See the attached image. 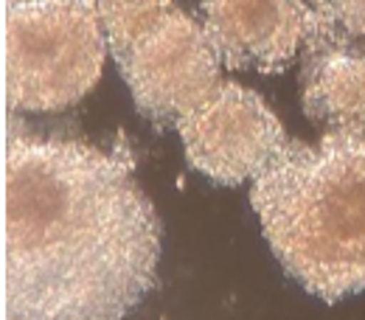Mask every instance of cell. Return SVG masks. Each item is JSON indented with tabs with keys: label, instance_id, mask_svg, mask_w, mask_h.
Masks as SVG:
<instances>
[{
	"label": "cell",
	"instance_id": "obj_4",
	"mask_svg": "<svg viewBox=\"0 0 365 320\" xmlns=\"http://www.w3.org/2000/svg\"><path fill=\"white\" fill-rule=\"evenodd\" d=\"M140 115L155 127H178L222 85V59L202 23L175 9L115 56Z\"/></svg>",
	"mask_w": 365,
	"mask_h": 320
},
{
	"label": "cell",
	"instance_id": "obj_7",
	"mask_svg": "<svg viewBox=\"0 0 365 320\" xmlns=\"http://www.w3.org/2000/svg\"><path fill=\"white\" fill-rule=\"evenodd\" d=\"M301 101L307 118L323 133L365 124V37L309 23Z\"/></svg>",
	"mask_w": 365,
	"mask_h": 320
},
{
	"label": "cell",
	"instance_id": "obj_8",
	"mask_svg": "<svg viewBox=\"0 0 365 320\" xmlns=\"http://www.w3.org/2000/svg\"><path fill=\"white\" fill-rule=\"evenodd\" d=\"M93 6L113 59L178 9L175 0H93Z\"/></svg>",
	"mask_w": 365,
	"mask_h": 320
},
{
	"label": "cell",
	"instance_id": "obj_3",
	"mask_svg": "<svg viewBox=\"0 0 365 320\" xmlns=\"http://www.w3.org/2000/svg\"><path fill=\"white\" fill-rule=\"evenodd\" d=\"M107 51L93 0H6V107L56 113L82 101L101 79Z\"/></svg>",
	"mask_w": 365,
	"mask_h": 320
},
{
	"label": "cell",
	"instance_id": "obj_6",
	"mask_svg": "<svg viewBox=\"0 0 365 320\" xmlns=\"http://www.w3.org/2000/svg\"><path fill=\"white\" fill-rule=\"evenodd\" d=\"M309 23L301 0H202V29L233 71H284L307 43Z\"/></svg>",
	"mask_w": 365,
	"mask_h": 320
},
{
	"label": "cell",
	"instance_id": "obj_9",
	"mask_svg": "<svg viewBox=\"0 0 365 320\" xmlns=\"http://www.w3.org/2000/svg\"><path fill=\"white\" fill-rule=\"evenodd\" d=\"M309 20L346 34L365 37V0H301Z\"/></svg>",
	"mask_w": 365,
	"mask_h": 320
},
{
	"label": "cell",
	"instance_id": "obj_1",
	"mask_svg": "<svg viewBox=\"0 0 365 320\" xmlns=\"http://www.w3.org/2000/svg\"><path fill=\"white\" fill-rule=\"evenodd\" d=\"M160 225L130 166L82 140L6 135V320L124 318L152 292Z\"/></svg>",
	"mask_w": 365,
	"mask_h": 320
},
{
	"label": "cell",
	"instance_id": "obj_5",
	"mask_svg": "<svg viewBox=\"0 0 365 320\" xmlns=\"http://www.w3.org/2000/svg\"><path fill=\"white\" fill-rule=\"evenodd\" d=\"M188 163L214 183L256 180L287 146L275 113L259 93L222 82L178 124Z\"/></svg>",
	"mask_w": 365,
	"mask_h": 320
},
{
	"label": "cell",
	"instance_id": "obj_2",
	"mask_svg": "<svg viewBox=\"0 0 365 320\" xmlns=\"http://www.w3.org/2000/svg\"><path fill=\"white\" fill-rule=\"evenodd\" d=\"M250 205L273 256L309 295L365 292V124L287 140L253 180Z\"/></svg>",
	"mask_w": 365,
	"mask_h": 320
}]
</instances>
